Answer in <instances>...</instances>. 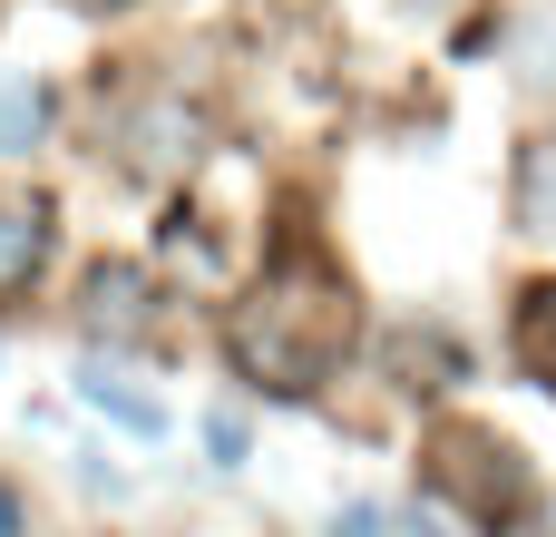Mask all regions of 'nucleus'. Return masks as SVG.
Returning a JSON list of instances; mask_svg holds the SVG:
<instances>
[{"label": "nucleus", "mask_w": 556, "mask_h": 537, "mask_svg": "<svg viewBox=\"0 0 556 537\" xmlns=\"http://www.w3.org/2000/svg\"><path fill=\"white\" fill-rule=\"evenodd\" d=\"M342 342H352V284H342L313 245H283V264L264 274V294H254L244 323H235V362H244L264 391H313Z\"/></svg>", "instance_id": "1"}, {"label": "nucleus", "mask_w": 556, "mask_h": 537, "mask_svg": "<svg viewBox=\"0 0 556 537\" xmlns=\"http://www.w3.org/2000/svg\"><path fill=\"white\" fill-rule=\"evenodd\" d=\"M430 489H459L479 528H518V519L538 509V479H528V460H518L508 440H489V430H450V440H440V470H430Z\"/></svg>", "instance_id": "2"}, {"label": "nucleus", "mask_w": 556, "mask_h": 537, "mask_svg": "<svg viewBox=\"0 0 556 537\" xmlns=\"http://www.w3.org/2000/svg\"><path fill=\"white\" fill-rule=\"evenodd\" d=\"M508 352H518L528 382L556 391V284H528V303H518V323H508Z\"/></svg>", "instance_id": "3"}, {"label": "nucleus", "mask_w": 556, "mask_h": 537, "mask_svg": "<svg viewBox=\"0 0 556 537\" xmlns=\"http://www.w3.org/2000/svg\"><path fill=\"white\" fill-rule=\"evenodd\" d=\"M49 264V215L39 205H0V294H20Z\"/></svg>", "instance_id": "4"}, {"label": "nucleus", "mask_w": 556, "mask_h": 537, "mask_svg": "<svg viewBox=\"0 0 556 537\" xmlns=\"http://www.w3.org/2000/svg\"><path fill=\"white\" fill-rule=\"evenodd\" d=\"M518 225L528 235H556V137H538L518 157Z\"/></svg>", "instance_id": "5"}, {"label": "nucleus", "mask_w": 556, "mask_h": 537, "mask_svg": "<svg viewBox=\"0 0 556 537\" xmlns=\"http://www.w3.org/2000/svg\"><path fill=\"white\" fill-rule=\"evenodd\" d=\"M78 391H88V411H108V421H117V430H137V440H156V430H166V411H156V401H137V391H117L108 372H88Z\"/></svg>", "instance_id": "6"}, {"label": "nucleus", "mask_w": 556, "mask_h": 537, "mask_svg": "<svg viewBox=\"0 0 556 537\" xmlns=\"http://www.w3.org/2000/svg\"><path fill=\"white\" fill-rule=\"evenodd\" d=\"M137 157H195V117L186 108H147L137 117Z\"/></svg>", "instance_id": "7"}, {"label": "nucleus", "mask_w": 556, "mask_h": 537, "mask_svg": "<svg viewBox=\"0 0 556 537\" xmlns=\"http://www.w3.org/2000/svg\"><path fill=\"white\" fill-rule=\"evenodd\" d=\"M39 117H49V108H39V88H20V78H0V157H20V147L39 137Z\"/></svg>", "instance_id": "8"}, {"label": "nucleus", "mask_w": 556, "mask_h": 537, "mask_svg": "<svg viewBox=\"0 0 556 537\" xmlns=\"http://www.w3.org/2000/svg\"><path fill=\"white\" fill-rule=\"evenodd\" d=\"M88 313H98V323H147V284H137V274H98V284H88Z\"/></svg>", "instance_id": "9"}, {"label": "nucleus", "mask_w": 556, "mask_h": 537, "mask_svg": "<svg viewBox=\"0 0 556 537\" xmlns=\"http://www.w3.org/2000/svg\"><path fill=\"white\" fill-rule=\"evenodd\" d=\"M342 537H381V519H371V509H352V519H342Z\"/></svg>", "instance_id": "10"}, {"label": "nucleus", "mask_w": 556, "mask_h": 537, "mask_svg": "<svg viewBox=\"0 0 556 537\" xmlns=\"http://www.w3.org/2000/svg\"><path fill=\"white\" fill-rule=\"evenodd\" d=\"M0 537H20V509H10V499H0Z\"/></svg>", "instance_id": "11"}]
</instances>
